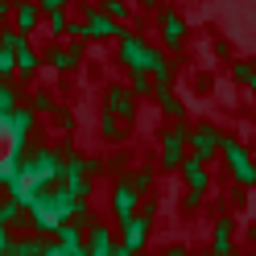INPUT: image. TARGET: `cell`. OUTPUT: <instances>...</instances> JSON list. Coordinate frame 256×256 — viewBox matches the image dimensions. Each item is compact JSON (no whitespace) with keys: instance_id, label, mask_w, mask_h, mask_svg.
I'll return each instance as SVG.
<instances>
[{"instance_id":"obj_1","label":"cell","mask_w":256,"mask_h":256,"mask_svg":"<svg viewBox=\"0 0 256 256\" xmlns=\"http://www.w3.org/2000/svg\"><path fill=\"white\" fill-rule=\"evenodd\" d=\"M219 149H223V157H228V162H232V174L240 178V186H252V182H256V166L248 162L244 145H236L232 136H219Z\"/></svg>"},{"instance_id":"obj_2","label":"cell","mask_w":256,"mask_h":256,"mask_svg":"<svg viewBox=\"0 0 256 256\" xmlns=\"http://www.w3.org/2000/svg\"><path fill=\"white\" fill-rule=\"evenodd\" d=\"M186 136H190V128H186L182 120H174V128H170L166 140H162V166H166V170H178V166H182V157H186Z\"/></svg>"},{"instance_id":"obj_3","label":"cell","mask_w":256,"mask_h":256,"mask_svg":"<svg viewBox=\"0 0 256 256\" xmlns=\"http://www.w3.org/2000/svg\"><path fill=\"white\" fill-rule=\"evenodd\" d=\"M149 223H153V202H145L140 206V215H132L124 223V244L132 248V252H140V244L149 240Z\"/></svg>"},{"instance_id":"obj_4","label":"cell","mask_w":256,"mask_h":256,"mask_svg":"<svg viewBox=\"0 0 256 256\" xmlns=\"http://www.w3.org/2000/svg\"><path fill=\"white\" fill-rule=\"evenodd\" d=\"M116 38H120V58H124L128 70H136V66H145V62H149V46L140 42V38H132L128 29H120Z\"/></svg>"},{"instance_id":"obj_5","label":"cell","mask_w":256,"mask_h":256,"mask_svg":"<svg viewBox=\"0 0 256 256\" xmlns=\"http://www.w3.org/2000/svg\"><path fill=\"white\" fill-rule=\"evenodd\" d=\"M120 34V25L108 17L104 8H95V4H87V21H83V38H116Z\"/></svg>"},{"instance_id":"obj_6","label":"cell","mask_w":256,"mask_h":256,"mask_svg":"<svg viewBox=\"0 0 256 256\" xmlns=\"http://www.w3.org/2000/svg\"><path fill=\"white\" fill-rule=\"evenodd\" d=\"M186 145H190V149H194L202 162H206V157H215V153H219V132H215L211 124H198L194 132L186 136Z\"/></svg>"},{"instance_id":"obj_7","label":"cell","mask_w":256,"mask_h":256,"mask_svg":"<svg viewBox=\"0 0 256 256\" xmlns=\"http://www.w3.org/2000/svg\"><path fill=\"white\" fill-rule=\"evenodd\" d=\"M108 112L116 120H128L136 112V95H132V87H108Z\"/></svg>"},{"instance_id":"obj_8","label":"cell","mask_w":256,"mask_h":256,"mask_svg":"<svg viewBox=\"0 0 256 256\" xmlns=\"http://www.w3.org/2000/svg\"><path fill=\"white\" fill-rule=\"evenodd\" d=\"M178 170L186 174V182H190V190H206V182H211V178H206V162H202L198 153H186Z\"/></svg>"},{"instance_id":"obj_9","label":"cell","mask_w":256,"mask_h":256,"mask_svg":"<svg viewBox=\"0 0 256 256\" xmlns=\"http://www.w3.org/2000/svg\"><path fill=\"white\" fill-rule=\"evenodd\" d=\"M136 198H140V194H136V190L128 186V178H124V182L116 186V198H112V202H116V215H120V223H128V219L136 215Z\"/></svg>"},{"instance_id":"obj_10","label":"cell","mask_w":256,"mask_h":256,"mask_svg":"<svg viewBox=\"0 0 256 256\" xmlns=\"http://www.w3.org/2000/svg\"><path fill=\"white\" fill-rule=\"evenodd\" d=\"M87 256H112V232L108 228H91L87 232Z\"/></svg>"},{"instance_id":"obj_11","label":"cell","mask_w":256,"mask_h":256,"mask_svg":"<svg viewBox=\"0 0 256 256\" xmlns=\"http://www.w3.org/2000/svg\"><path fill=\"white\" fill-rule=\"evenodd\" d=\"M34 29H38V4H34V0H21V4H17V34H34Z\"/></svg>"},{"instance_id":"obj_12","label":"cell","mask_w":256,"mask_h":256,"mask_svg":"<svg viewBox=\"0 0 256 256\" xmlns=\"http://www.w3.org/2000/svg\"><path fill=\"white\" fill-rule=\"evenodd\" d=\"M12 62H17V70H21L25 78H29V74H34V70H38V54H34V50H29V46H25V38H21L17 46H12Z\"/></svg>"},{"instance_id":"obj_13","label":"cell","mask_w":256,"mask_h":256,"mask_svg":"<svg viewBox=\"0 0 256 256\" xmlns=\"http://www.w3.org/2000/svg\"><path fill=\"white\" fill-rule=\"evenodd\" d=\"M162 34H166L170 46H182V34H186V29H182V17H178V12H162Z\"/></svg>"},{"instance_id":"obj_14","label":"cell","mask_w":256,"mask_h":256,"mask_svg":"<svg viewBox=\"0 0 256 256\" xmlns=\"http://www.w3.org/2000/svg\"><path fill=\"white\" fill-rule=\"evenodd\" d=\"M215 252L219 256H232V219H219V228H215Z\"/></svg>"},{"instance_id":"obj_15","label":"cell","mask_w":256,"mask_h":256,"mask_svg":"<svg viewBox=\"0 0 256 256\" xmlns=\"http://www.w3.org/2000/svg\"><path fill=\"white\" fill-rule=\"evenodd\" d=\"M128 87H132V95H145V91H153V78H149V70H145V66L128 70Z\"/></svg>"},{"instance_id":"obj_16","label":"cell","mask_w":256,"mask_h":256,"mask_svg":"<svg viewBox=\"0 0 256 256\" xmlns=\"http://www.w3.org/2000/svg\"><path fill=\"white\" fill-rule=\"evenodd\" d=\"M29 124H34V108L12 112V136H29Z\"/></svg>"},{"instance_id":"obj_17","label":"cell","mask_w":256,"mask_h":256,"mask_svg":"<svg viewBox=\"0 0 256 256\" xmlns=\"http://www.w3.org/2000/svg\"><path fill=\"white\" fill-rule=\"evenodd\" d=\"M128 186H132L136 194H145V190L153 186V170H149V166H140V170L132 174V178H128Z\"/></svg>"},{"instance_id":"obj_18","label":"cell","mask_w":256,"mask_h":256,"mask_svg":"<svg viewBox=\"0 0 256 256\" xmlns=\"http://www.w3.org/2000/svg\"><path fill=\"white\" fill-rule=\"evenodd\" d=\"M17 215H21V202H17V198H8V202H0V228H8V223L17 219Z\"/></svg>"},{"instance_id":"obj_19","label":"cell","mask_w":256,"mask_h":256,"mask_svg":"<svg viewBox=\"0 0 256 256\" xmlns=\"http://www.w3.org/2000/svg\"><path fill=\"white\" fill-rule=\"evenodd\" d=\"M12 108H17V95L8 83H0V116H12Z\"/></svg>"},{"instance_id":"obj_20","label":"cell","mask_w":256,"mask_h":256,"mask_svg":"<svg viewBox=\"0 0 256 256\" xmlns=\"http://www.w3.org/2000/svg\"><path fill=\"white\" fill-rule=\"evenodd\" d=\"M104 12L112 21H124L128 17V0H104Z\"/></svg>"},{"instance_id":"obj_21","label":"cell","mask_w":256,"mask_h":256,"mask_svg":"<svg viewBox=\"0 0 256 256\" xmlns=\"http://www.w3.org/2000/svg\"><path fill=\"white\" fill-rule=\"evenodd\" d=\"M236 78H244V83L256 91V66H252V62H236Z\"/></svg>"},{"instance_id":"obj_22","label":"cell","mask_w":256,"mask_h":256,"mask_svg":"<svg viewBox=\"0 0 256 256\" xmlns=\"http://www.w3.org/2000/svg\"><path fill=\"white\" fill-rule=\"evenodd\" d=\"M66 25H70V21H66V12H62V8H50V29H54L58 38L66 34Z\"/></svg>"},{"instance_id":"obj_23","label":"cell","mask_w":256,"mask_h":256,"mask_svg":"<svg viewBox=\"0 0 256 256\" xmlns=\"http://www.w3.org/2000/svg\"><path fill=\"white\" fill-rule=\"evenodd\" d=\"M100 124H104V136H116V132H120V124H116V116H112L108 108H104V116H100Z\"/></svg>"},{"instance_id":"obj_24","label":"cell","mask_w":256,"mask_h":256,"mask_svg":"<svg viewBox=\"0 0 256 256\" xmlns=\"http://www.w3.org/2000/svg\"><path fill=\"white\" fill-rule=\"evenodd\" d=\"M50 108H54V104H50V95L38 91V95H34V112H50Z\"/></svg>"},{"instance_id":"obj_25","label":"cell","mask_w":256,"mask_h":256,"mask_svg":"<svg viewBox=\"0 0 256 256\" xmlns=\"http://www.w3.org/2000/svg\"><path fill=\"white\" fill-rule=\"evenodd\" d=\"M38 8H46V12L50 8H66V0H38Z\"/></svg>"},{"instance_id":"obj_26","label":"cell","mask_w":256,"mask_h":256,"mask_svg":"<svg viewBox=\"0 0 256 256\" xmlns=\"http://www.w3.org/2000/svg\"><path fill=\"white\" fill-rule=\"evenodd\" d=\"M112 256H136V252H132V248L124 244V248H112Z\"/></svg>"},{"instance_id":"obj_27","label":"cell","mask_w":256,"mask_h":256,"mask_svg":"<svg viewBox=\"0 0 256 256\" xmlns=\"http://www.w3.org/2000/svg\"><path fill=\"white\" fill-rule=\"evenodd\" d=\"M166 256H186V248H170V252H166Z\"/></svg>"},{"instance_id":"obj_28","label":"cell","mask_w":256,"mask_h":256,"mask_svg":"<svg viewBox=\"0 0 256 256\" xmlns=\"http://www.w3.org/2000/svg\"><path fill=\"white\" fill-rule=\"evenodd\" d=\"M4 12H8V4H4V0H0V17H4Z\"/></svg>"},{"instance_id":"obj_29","label":"cell","mask_w":256,"mask_h":256,"mask_svg":"<svg viewBox=\"0 0 256 256\" xmlns=\"http://www.w3.org/2000/svg\"><path fill=\"white\" fill-rule=\"evenodd\" d=\"M215 256H219V252H215Z\"/></svg>"},{"instance_id":"obj_30","label":"cell","mask_w":256,"mask_h":256,"mask_svg":"<svg viewBox=\"0 0 256 256\" xmlns=\"http://www.w3.org/2000/svg\"><path fill=\"white\" fill-rule=\"evenodd\" d=\"M252 256H256V252H252Z\"/></svg>"}]
</instances>
